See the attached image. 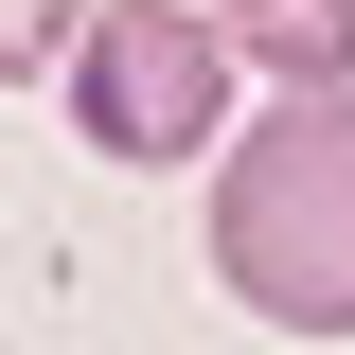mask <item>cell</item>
<instances>
[{"mask_svg":"<svg viewBox=\"0 0 355 355\" xmlns=\"http://www.w3.org/2000/svg\"><path fill=\"white\" fill-rule=\"evenodd\" d=\"M231 18H196V0H107L71 53V125L107 142V160H231Z\"/></svg>","mask_w":355,"mask_h":355,"instance_id":"2","label":"cell"},{"mask_svg":"<svg viewBox=\"0 0 355 355\" xmlns=\"http://www.w3.org/2000/svg\"><path fill=\"white\" fill-rule=\"evenodd\" d=\"M214 284L284 338H355V89H266L214 160Z\"/></svg>","mask_w":355,"mask_h":355,"instance_id":"1","label":"cell"},{"mask_svg":"<svg viewBox=\"0 0 355 355\" xmlns=\"http://www.w3.org/2000/svg\"><path fill=\"white\" fill-rule=\"evenodd\" d=\"M231 53L266 89H355V0H231Z\"/></svg>","mask_w":355,"mask_h":355,"instance_id":"3","label":"cell"},{"mask_svg":"<svg viewBox=\"0 0 355 355\" xmlns=\"http://www.w3.org/2000/svg\"><path fill=\"white\" fill-rule=\"evenodd\" d=\"M89 18H107V0H0V89H18V71H71Z\"/></svg>","mask_w":355,"mask_h":355,"instance_id":"4","label":"cell"}]
</instances>
